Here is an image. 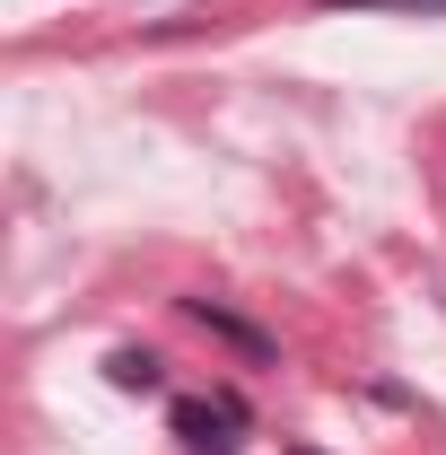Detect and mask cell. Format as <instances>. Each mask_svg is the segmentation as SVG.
I'll return each instance as SVG.
<instances>
[{"label":"cell","mask_w":446,"mask_h":455,"mask_svg":"<svg viewBox=\"0 0 446 455\" xmlns=\"http://www.w3.org/2000/svg\"><path fill=\"white\" fill-rule=\"evenodd\" d=\"M236 429H245V403L236 395H184L175 403V438H184V447L193 455H236Z\"/></svg>","instance_id":"obj_1"},{"label":"cell","mask_w":446,"mask_h":455,"mask_svg":"<svg viewBox=\"0 0 446 455\" xmlns=\"http://www.w3.org/2000/svg\"><path fill=\"white\" fill-rule=\"evenodd\" d=\"M184 315L202 324V333H219V341H236L245 359H272V333L263 324H245V315H227V307H211V298H184Z\"/></svg>","instance_id":"obj_2"},{"label":"cell","mask_w":446,"mask_h":455,"mask_svg":"<svg viewBox=\"0 0 446 455\" xmlns=\"http://www.w3.org/2000/svg\"><path fill=\"white\" fill-rule=\"evenodd\" d=\"M106 377H114V386H123V395H158V386H167L149 350H114V359H106Z\"/></svg>","instance_id":"obj_3"},{"label":"cell","mask_w":446,"mask_h":455,"mask_svg":"<svg viewBox=\"0 0 446 455\" xmlns=\"http://www.w3.org/2000/svg\"><path fill=\"white\" fill-rule=\"evenodd\" d=\"M324 9H411V18H446V0H324Z\"/></svg>","instance_id":"obj_4"},{"label":"cell","mask_w":446,"mask_h":455,"mask_svg":"<svg viewBox=\"0 0 446 455\" xmlns=\"http://www.w3.org/2000/svg\"><path fill=\"white\" fill-rule=\"evenodd\" d=\"M289 455H315V447H289Z\"/></svg>","instance_id":"obj_5"}]
</instances>
